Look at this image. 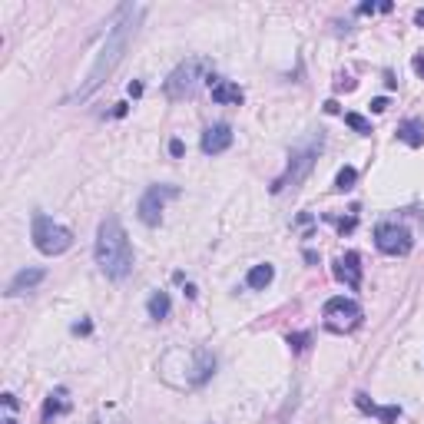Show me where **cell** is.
<instances>
[{"label": "cell", "instance_id": "obj_18", "mask_svg": "<svg viewBox=\"0 0 424 424\" xmlns=\"http://www.w3.org/2000/svg\"><path fill=\"white\" fill-rule=\"evenodd\" d=\"M355 179H358L355 166H345V169H338V176H335V193H348V189L355 186Z\"/></svg>", "mask_w": 424, "mask_h": 424}, {"label": "cell", "instance_id": "obj_27", "mask_svg": "<svg viewBox=\"0 0 424 424\" xmlns=\"http://www.w3.org/2000/svg\"><path fill=\"white\" fill-rule=\"evenodd\" d=\"M4 424H17V418H14V411H7V418H4Z\"/></svg>", "mask_w": 424, "mask_h": 424}, {"label": "cell", "instance_id": "obj_13", "mask_svg": "<svg viewBox=\"0 0 424 424\" xmlns=\"http://www.w3.org/2000/svg\"><path fill=\"white\" fill-rule=\"evenodd\" d=\"M355 405L361 408V411H368V415H378L381 418V424H395L398 415H401V408L391 405V408H378L375 401H368V395H355Z\"/></svg>", "mask_w": 424, "mask_h": 424}, {"label": "cell", "instance_id": "obj_9", "mask_svg": "<svg viewBox=\"0 0 424 424\" xmlns=\"http://www.w3.org/2000/svg\"><path fill=\"white\" fill-rule=\"evenodd\" d=\"M232 126L229 123H212L209 129L203 133V153L206 156H219V153H226L232 146Z\"/></svg>", "mask_w": 424, "mask_h": 424}, {"label": "cell", "instance_id": "obj_3", "mask_svg": "<svg viewBox=\"0 0 424 424\" xmlns=\"http://www.w3.org/2000/svg\"><path fill=\"white\" fill-rule=\"evenodd\" d=\"M209 70H212V60L209 57H189L183 60L179 67L169 73V80H166V97L169 100H189L199 93V87H203L206 80H209Z\"/></svg>", "mask_w": 424, "mask_h": 424}, {"label": "cell", "instance_id": "obj_1", "mask_svg": "<svg viewBox=\"0 0 424 424\" xmlns=\"http://www.w3.org/2000/svg\"><path fill=\"white\" fill-rule=\"evenodd\" d=\"M143 14H146V7H139V4H126V7L116 10V20L110 23V30H106V40H103V47H100L97 60H93V67H90L87 80L70 93V100H90L106 80L113 77V70L120 67V60L126 57V50L133 43Z\"/></svg>", "mask_w": 424, "mask_h": 424}, {"label": "cell", "instance_id": "obj_11", "mask_svg": "<svg viewBox=\"0 0 424 424\" xmlns=\"http://www.w3.org/2000/svg\"><path fill=\"white\" fill-rule=\"evenodd\" d=\"M209 93L212 100L219 106H239L242 100H245V93L239 90V83H232V80H209Z\"/></svg>", "mask_w": 424, "mask_h": 424}, {"label": "cell", "instance_id": "obj_23", "mask_svg": "<svg viewBox=\"0 0 424 424\" xmlns=\"http://www.w3.org/2000/svg\"><path fill=\"white\" fill-rule=\"evenodd\" d=\"M169 153H173V156H183V143H179V139H173V143H169Z\"/></svg>", "mask_w": 424, "mask_h": 424}, {"label": "cell", "instance_id": "obj_4", "mask_svg": "<svg viewBox=\"0 0 424 424\" xmlns=\"http://www.w3.org/2000/svg\"><path fill=\"white\" fill-rule=\"evenodd\" d=\"M30 239L43 255H63L73 245V232L67 226L53 222L50 216H43V212H33L30 216Z\"/></svg>", "mask_w": 424, "mask_h": 424}, {"label": "cell", "instance_id": "obj_14", "mask_svg": "<svg viewBox=\"0 0 424 424\" xmlns=\"http://www.w3.org/2000/svg\"><path fill=\"white\" fill-rule=\"evenodd\" d=\"M272 279H275V269H272L269 262H262V265H252V269H249L245 285L255 289V292H262V289H269V285H272Z\"/></svg>", "mask_w": 424, "mask_h": 424}, {"label": "cell", "instance_id": "obj_16", "mask_svg": "<svg viewBox=\"0 0 424 424\" xmlns=\"http://www.w3.org/2000/svg\"><path fill=\"white\" fill-rule=\"evenodd\" d=\"M169 309H173V302H169V295H166V292H153V295H149V302H146V312H149V318H153V322H163V318H169Z\"/></svg>", "mask_w": 424, "mask_h": 424}, {"label": "cell", "instance_id": "obj_15", "mask_svg": "<svg viewBox=\"0 0 424 424\" xmlns=\"http://www.w3.org/2000/svg\"><path fill=\"white\" fill-rule=\"evenodd\" d=\"M398 139L408 143L411 149H418V146L424 143V123L421 120H405V123L398 126Z\"/></svg>", "mask_w": 424, "mask_h": 424}, {"label": "cell", "instance_id": "obj_5", "mask_svg": "<svg viewBox=\"0 0 424 424\" xmlns=\"http://www.w3.org/2000/svg\"><path fill=\"white\" fill-rule=\"evenodd\" d=\"M318 153H322V136L318 139H312L309 146H299V149H292V159H289V169L272 183V193L279 196L285 193V189H299L302 183H305V176L312 173V166H315Z\"/></svg>", "mask_w": 424, "mask_h": 424}, {"label": "cell", "instance_id": "obj_8", "mask_svg": "<svg viewBox=\"0 0 424 424\" xmlns=\"http://www.w3.org/2000/svg\"><path fill=\"white\" fill-rule=\"evenodd\" d=\"M375 245L378 252H385V255H408L415 239H411V232L405 226H398V222H381L375 229Z\"/></svg>", "mask_w": 424, "mask_h": 424}, {"label": "cell", "instance_id": "obj_20", "mask_svg": "<svg viewBox=\"0 0 424 424\" xmlns=\"http://www.w3.org/2000/svg\"><path fill=\"white\" fill-rule=\"evenodd\" d=\"M309 341H312V335H305V332H302V335H289V345L295 348V351H305Z\"/></svg>", "mask_w": 424, "mask_h": 424}, {"label": "cell", "instance_id": "obj_10", "mask_svg": "<svg viewBox=\"0 0 424 424\" xmlns=\"http://www.w3.org/2000/svg\"><path fill=\"white\" fill-rule=\"evenodd\" d=\"M335 279L345 282L348 289H361V255L358 252H345L335 262Z\"/></svg>", "mask_w": 424, "mask_h": 424}, {"label": "cell", "instance_id": "obj_24", "mask_svg": "<svg viewBox=\"0 0 424 424\" xmlns=\"http://www.w3.org/2000/svg\"><path fill=\"white\" fill-rule=\"evenodd\" d=\"M143 93V83H129V97H139Z\"/></svg>", "mask_w": 424, "mask_h": 424}, {"label": "cell", "instance_id": "obj_19", "mask_svg": "<svg viewBox=\"0 0 424 424\" xmlns=\"http://www.w3.org/2000/svg\"><path fill=\"white\" fill-rule=\"evenodd\" d=\"M345 123L351 126V129H358V133H371V123H368L365 116H358V113H345Z\"/></svg>", "mask_w": 424, "mask_h": 424}, {"label": "cell", "instance_id": "obj_12", "mask_svg": "<svg viewBox=\"0 0 424 424\" xmlns=\"http://www.w3.org/2000/svg\"><path fill=\"white\" fill-rule=\"evenodd\" d=\"M43 275H47L43 269H23V272H17V275L10 279V285H7V295H23V292L37 289L40 282H43Z\"/></svg>", "mask_w": 424, "mask_h": 424}, {"label": "cell", "instance_id": "obj_17", "mask_svg": "<svg viewBox=\"0 0 424 424\" xmlns=\"http://www.w3.org/2000/svg\"><path fill=\"white\" fill-rule=\"evenodd\" d=\"M63 411H70V398H67V391H63V388H57V391L47 398V405H43V421L63 415Z\"/></svg>", "mask_w": 424, "mask_h": 424}, {"label": "cell", "instance_id": "obj_6", "mask_svg": "<svg viewBox=\"0 0 424 424\" xmlns=\"http://www.w3.org/2000/svg\"><path fill=\"white\" fill-rule=\"evenodd\" d=\"M361 305L355 299H345V295H338V299H328L325 302V325L332 332H351V328L361 325Z\"/></svg>", "mask_w": 424, "mask_h": 424}, {"label": "cell", "instance_id": "obj_2", "mask_svg": "<svg viewBox=\"0 0 424 424\" xmlns=\"http://www.w3.org/2000/svg\"><path fill=\"white\" fill-rule=\"evenodd\" d=\"M97 265L106 279H126L133 272V245H129V235H126L123 222L116 216H106L97 229Z\"/></svg>", "mask_w": 424, "mask_h": 424}, {"label": "cell", "instance_id": "obj_21", "mask_svg": "<svg viewBox=\"0 0 424 424\" xmlns=\"http://www.w3.org/2000/svg\"><path fill=\"white\" fill-rule=\"evenodd\" d=\"M371 110H375V113H385V110H388V97L371 100Z\"/></svg>", "mask_w": 424, "mask_h": 424}, {"label": "cell", "instance_id": "obj_25", "mask_svg": "<svg viewBox=\"0 0 424 424\" xmlns=\"http://www.w3.org/2000/svg\"><path fill=\"white\" fill-rule=\"evenodd\" d=\"M73 332H77V335H87V332H90V322H83V325H73Z\"/></svg>", "mask_w": 424, "mask_h": 424}, {"label": "cell", "instance_id": "obj_22", "mask_svg": "<svg viewBox=\"0 0 424 424\" xmlns=\"http://www.w3.org/2000/svg\"><path fill=\"white\" fill-rule=\"evenodd\" d=\"M411 67H415L418 77H424V57H415V60H411Z\"/></svg>", "mask_w": 424, "mask_h": 424}, {"label": "cell", "instance_id": "obj_7", "mask_svg": "<svg viewBox=\"0 0 424 424\" xmlns=\"http://www.w3.org/2000/svg\"><path fill=\"white\" fill-rule=\"evenodd\" d=\"M176 196H179V189H176V186H149V189L143 193V199H139V206H136L139 219H143L146 226H159L166 203H169V199H176Z\"/></svg>", "mask_w": 424, "mask_h": 424}, {"label": "cell", "instance_id": "obj_26", "mask_svg": "<svg viewBox=\"0 0 424 424\" xmlns=\"http://www.w3.org/2000/svg\"><path fill=\"white\" fill-rule=\"evenodd\" d=\"M415 23H418V27H424V7L415 14Z\"/></svg>", "mask_w": 424, "mask_h": 424}]
</instances>
